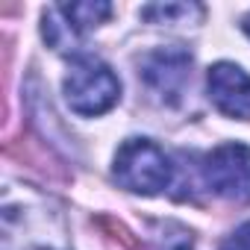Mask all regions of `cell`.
<instances>
[{
    "mask_svg": "<svg viewBox=\"0 0 250 250\" xmlns=\"http://www.w3.org/2000/svg\"><path fill=\"white\" fill-rule=\"evenodd\" d=\"M3 250H71L62 209L33 186H6L3 206Z\"/></svg>",
    "mask_w": 250,
    "mask_h": 250,
    "instance_id": "cell-1",
    "label": "cell"
},
{
    "mask_svg": "<svg viewBox=\"0 0 250 250\" xmlns=\"http://www.w3.org/2000/svg\"><path fill=\"white\" fill-rule=\"evenodd\" d=\"M121 97V80L115 71L97 56L80 53L71 59V71L65 77V100L77 115L94 118L109 112Z\"/></svg>",
    "mask_w": 250,
    "mask_h": 250,
    "instance_id": "cell-2",
    "label": "cell"
},
{
    "mask_svg": "<svg viewBox=\"0 0 250 250\" xmlns=\"http://www.w3.org/2000/svg\"><path fill=\"white\" fill-rule=\"evenodd\" d=\"M115 180L139 194H159L174 183V162L150 139H127L115 153Z\"/></svg>",
    "mask_w": 250,
    "mask_h": 250,
    "instance_id": "cell-3",
    "label": "cell"
},
{
    "mask_svg": "<svg viewBox=\"0 0 250 250\" xmlns=\"http://www.w3.org/2000/svg\"><path fill=\"white\" fill-rule=\"evenodd\" d=\"M200 177L215 197L229 203H250V147L229 142L203 156Z\"/></svg>",
    "mask_w": 250,
    "mask_h": 250,
    "instance_id": "cell-4",
    "label": "cell"
},
{
    "mask_svg": "<svg viewBox=\"0 0 250 250\" xmlns=\"http://www.w3.org/2000/svg\"><path fill=\"white\" fill-rule=\"evenodd\" d=\"M139 77L162 103L177 106L186 94L188 80H191V53L180 44L156 47V50L142 56Z\"/></svg>",
    "mask_w": 250,
    "mask_h": 250,
    "instance_id": "cell-5",
    "label": "cell"
},
{
    "mask_svg": "<svg viewBox=\"0 0 250 250\" xmlns=\"http://www.w3.org/2000/svg\"><path fill=\"white\" fill-rule=\"evenodd\" d=\"M209 97L227 118L250 121V74L232 62H218L209 68Z\"/></svg>",
    "mask_w": 250,
    "mask_h": 250,
    "instance_id": "cell-6",
    "label": "cell"
},
{
    "mask_svg": "<svg viewBox=\"0 0 250 250\" xmlns=\"http://www.w3.org/2000/svg\"><path fill=\"white\" fill-rule=\"evenodd\" d=\"M142 18L150 24H168V27L197 24L203 18V6L200 3H150L142 9Z\"/></svg>",
    "mask_w": 250,
    "mask_h": 250,
    "instance_id": "cell-7",
    "label": "cell"
},
{
    "mask_svg": "<svg viewBox=\"0 0 250 250\" xmlns=\"http://www.w3.org/2000/svg\"><path fill=\"white\" fill-rule=\"evenodd\" d=\"M191 247H194V235L183 224H174V221H159L156 224L150 250H191Z\"/></svg>",
    "mask_w": 250,
    "mask_h": 250,
    "instance_id": "cell-8",
    "label": "cell"
},
{
    "mask_svg": "<svg viewBox=\"0 0 250 250\" xmlns=\"http://www.w3.org/2000/svg\"><path fill=\"white\" fill-rule=\"evenodd\" d=\"M218 250H250V221L235 227V232H229Z\"/></svg>",
    "mask_w": 250,
    "mask_h": 250,
    "instance_id": "cell-9",
    "label": "cell"
},
{
    "mask_svg": "<svg viewBox=\"0 0 250 250\" xmlns=\"http://www.w3.org/2000/svg\"><path fill=\"white\" fill-rule=\"evenodd\" d=\"M244 33H247V36H250V15H247V18H244Z\"/></svg>",
    "mask_w": 250,
    "mask_h": 250,
    "instance_id": "cell-10",
    "label": "cell"
}]
</instances>
